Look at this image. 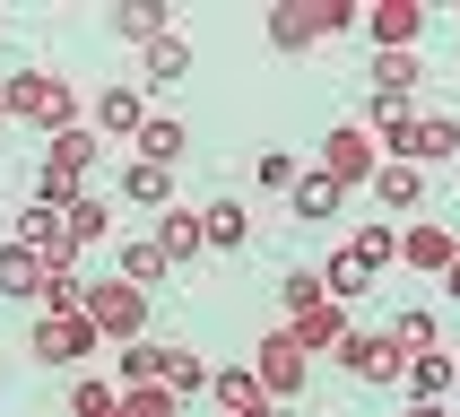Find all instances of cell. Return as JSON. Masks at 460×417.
Masks as SVG:
<instances>
[{"mask_svg": "<svg viewBox=\"0 0 460 417\" xmlns=\"http://www.w3.org/2000/svg\"><path fill=\"white\" fill-rule=\"evenodd\" d=\"M365 130H374V148L391 156V165H452L460 156V122L452 113H409V104H374L365 113Z\"/></svg>", "mask_w": 460, "mask_h": 417, "instance_id": "6da1fadb", "label": "cell"}, {"mask_svg": "<svg viewBox=\"0 0 460 417\" xmlns=\"http://www.w3.org/2000/svg\"><path fill=\"white\" fill-rule=\"evenodd\" d=\"M87 322H96V339H148V287H130L122 270H96L87 279Z\"/></svg>", "mask_w": 460, "mask_h": 417, "instance_id": "7a4b0ae2", "label": "cell"}, {"mask_svg": "<svg viewBox=\"0 0 460 417\" xmlns=\"http://www.w3.org/2000/svg\"><path fill=\"white\" fill-rule=\"evenodd\" d=\"M0 96H9V122H35V130H52V139H61V130H78V96H70L52 70H18Z\"/></svg>", "mask_w": 460, "mask_h": 417, "instance_id": "3957f363", "label": "cell"}, {"mask_svg": "<svg viewBox=\"0 0 460 417\" xmlns=\"http://www.w3.org/2000/svg\"><path fill=\"white\" fill-rule=\"evenodd\" d=\"M305 374H313V357H305V339H296V331H287V322H279V331L261 339V357H252V383L270 391V400H279V409H296V400H305Z\"/></svg>", "mask_w": 460, "mask_h": 417, "instance_id": "277c9868", "label": "cell"}, {"mask_svg": "<svg viewBox=\"0 0 460 417\" xmlns=\"http://www.w3.org/2000/svg\"><path fill=\"white\" fill-rule=\"evenodd\" d=\"M339 365H348L357 383H374V391L409 383V357H400V339H391V331H348V339H339Z\"/></svg>", "mask_w": 460, "mask_h": 417, "instance_id": "5b68a950", "label": "cell"}, {"mask_svg": "<svg viewBox=\"0 0 460 417\" xmlns=\"http://www.w3.org/2000/svg\"><path fill=\"white\" fill-rule=\"evenodd\" d=\"M322 174L348 182V191H357V182H374V174H383V148H374V130H365V122H339L331 139H322Z\"/></svg>", "mask_w": 460, "mask_h": 417, "instance_id": "8992f818", "label": "cell"}, {"mask_svg": "<svg viewBox=\"0 0 460 417\" xmlns=\"http://www.w3.org/2000/svg\"><path fill=\"white\" fill-rule=\"evenodd\" d=\"M452 261H460V235H452V226H435V217H409V226H400V270L443 279Z\"/></svg>", "mask_w": 460, "mask_h": 417, "instance_id": "52a82bcc", "label": "cell"}, {"mask_svg": "<svg viewBox=\"0 0 460 417\" xmlns=\"http://www.w3.org/2000/svg\"><path fill=\"white\" fill-rule=\"evenodd\" d=\"M35 357L44 365H87L96 357V322H87V313H44V322H35Z\"/></svg>", "mask_w": 460, "mask_h": 417, "instance_id": "ba28073f", "label": "cell"}, {"mask_svg": "<svg viewBox=\"0 0 460 417\" xmlns=\"http://www.w3.org/2000/svg\"><path fill=\"white\" fill-rule=\"evenodd\" d=\"M156 253H165V270H191V261L208 253V235H200V208L174 200L165 217H156Z\"/></svg>", "mask_w": 460, "mask_h": 417, "instance_id": "9c48e42d", "label": "cell"}, {"mask_svg": "<svg viewBox=\"0 0 460 417\" xmlns=\"http://www.w3.org/2000/svg\"><path fill=\"white\" fill-rule=\"evenodd\" d=\"M208 400H217L226 417H287L279 400L252 383V365H226V374H208Z\"/></svg>", "mask_w": 460, "mask_h": 417, "instance_id": "30bf717a", "label": "cell"}, {"mask_svg": "<svg viewBox=\"0 0 460 417\" xmlns=\"http://www.w3.org/2000/svg\"><path fill=\"white\" fill-rule=\"evenodd\" d=\"M409 409H443V391H460V374H452V348H426V357H409Z\"/></svg>", "mask_w": 460, "mask_h": 417, "instance_id": "8fae6325", "label": "cell"}, {"mask_svg": "<svg viewBox=\"0 0 460 417\" xmlns=\"http://www.w3.org/2000/svg\"><path fill=\"white\" fill-rule=\"evenodd\" d=\"M365 26H374V44H383V52H417L426 9H417V0H374V9H365Z\"/></svg>", "mask_w": 460, "mask_h": 417, "instance_id": "7c38bea8", "label": "cell"}, {"mask_svg": "<svg viewBox=\"0 0 460 417\" xmlns=\"http://www.w3.org/2000/svg\"><path fill=\"white\" fill-rule=\"evenodd\" d=\"M61 235H70V253L87 261V253L104 244V235H113V200H96V191H78V200L61 208Z\"/></svg>", "mask_w": 460, "mask_h": 417, "instance_id": "4fadbf2b", "label": "cell"}, {"mask_svg": "<svg viewBox=\"0 0 460 417\" xmlns=\"http://www.w3.org/2000/svg\"><path fill=\"white\" fill-rule=\"evenodd\" d=\"M322 35H331V26H322V0H279V9H270V44L279 52H305V44H322Z\"/></svg>", "mask_w": 460, "mask_h": 417, "instance_id": "5bb4252c", "label": "cell"}, {"mask_svg": "<svg viewBox=\"0 0 460 417\" xmlns=\"http://www.w3.org/2000/svg\"><path fill=\"white\" fill-rule=\"evenodd\" d=\"M122 200H139V208H156V217H165V208L182 200V191H174V165H148V156H130V165H122Z\"/></svg>", "mask_w": 460, "mask_h": 417, "instance_id": "9a60e30c", "label": "cell"}, {"mask_svg": "<svg viewBox=\"0 0 460 417\" xmlns=\"http://www.w3.org/2000/svg\"><path fill=\"white\" fill-rule=\"evenodd\" d=\"M339 200H348V182H331L322 165H313V174H296V191H287V208H296L305 226H331V217H339Z\"/></svg>", "mask_w": 460, "mask_h": 417, "instance_id": "2e32d148", "label": "cell"}, {"mask_svg": "<svg viewBox=\"0 0 460 417\" xmlns=\"http://www.w3.org/2000/svg\"><path fill=\"white\" fill-rule=\"evenodd\" d=\"M139 122H148V96L139 87H104L96 96V139H139Z\"/></svg>", "mask_w": 460, "mask_h": 417, "instance_id": "e0dca14e", "label": "cell"}, {"mask_svg": "<svg viewBox=\"0 0 460 417\" xmlns=\"http://www.w3.org/2000/svg\"><path fill=\"white\" fill-rule=\"evenodd\" d=\"M374 208H391V217H417V208H426V174L383 156V174H374Z\"/></svg>", "mask_w": 460, "mask_h": 417, "instance_id": "ac0fdd59", "label": "cell"}, {"mask_svg": "<svg viewBox=\"0 0 460 417\" xmlns=\"http://www.w3.org/2000/svg\"><path fill=\"white\" fill-rule=\"evenodd\" d=\"M200 235H208V253H243V244H252V208H243V200H208L200 208Z\"/></svg>", "mask_w": 460, "mask_h": 417, "instance_id": "d6986e66", "label": "cell"}, {"mask_svg": "<svg viewBox=\"0 0 460 417\" xmlns=\"http://www.w3.org/2000/svg\"><path fill=\"white\" fill-rule=\"evenodd\" d=\"M139 156H148V165H182V156H191V122L148 113V122H139Z\"/></svg>", "mask_w": 460, "mask_h": 417, "instance_id": "ffe728a7", "label": "cell"}, {"mask_svg": "<svg viewBox=\"0 0 460 417\" xmlns=\"http://www.w3.org/2000/svg\"><path fill=\"white\" fill-rule=\"evenodd\" d=\"M18 244H26V253H44V261H61V253H70V235H61V208L26 200V208H18Z\"/></svg>", "mask_w": 460, "mask_h": 417, "instance_id": "44dd1931", "label": "cell"}, {"mask_svg": "<svg viewBox=\"0 0 460 417\" xmlns=\"http://www.w3.org/2000/svg\"><path fill=\"white\" fill-rule=\"evenodd\" d=\"M417 52H374V104H409L417 96Z\"/></svg>", "mask_w": 460, "mask_h": 417, "instance_id": "7402d4cb", "label": "cell"}, {"mask_svg": "<svg viewBox=\"0 0 460 417\" xmlns=\"http://www.w3.org/2000/svg\"><path fill=\"white\" fill-rule=\"evenodd\" d=\"M287 331L305 339V357H339V339L357 331V322H348V305H322V313H305V322H287Z\"/></svg>", "mask_w": 460, "mask_h": 417, "instance_id": "603a6c76", "label": "cell"}, {"mask_svg": "<svg viewBox=\"0 0 460 417\" xmlns=\"http://www.w3.org/2000/svg\"><path fill=\"white\" fill-rule=\"evenodd\" d=\"M0 296H44V253H26L18 235L0 244Z\"/></svg>", "mask_w": 460, "mask_h": 417, "instance_id": "cb8c5ba5", "label": "cell"}, {"mask_svg": "<svg viewBox=\"0 0 460 417\" xmlns=\"http://www.w3.org/2000/svg\"><path fill=\"white\" fill-rule=\"evenodd\" d=\"M383 331L400 339V357H426V348H443V322H435V313H426V305H409V313H391Z\"/></svg>", "mask_w": 460, "mask_h": 417, "instance_id": "d4e9b609", "label": "cell"}, {"mask_svg": "<svg viewBox=\"0 0 460 417\" xmlns=\"http://www.w3.org/2000/svg\"><path fill=\"white\" fill-rule=\"evenodd\" d=\"M139 70H148V87H174V78L191 70V44H182L174 26H165V35H156V44L139 52Z\"/></svg>", "mask_w": 460, "mask_h": 417, "instance_id": "484cf974", "label": "cell"}, {"mask_svg": "<svg viewBox=\"0 0 460 417\" xmlns=\"http://www.w3.org/2000/svg\"><path fill=\"white\" fill-rule=\"evenodd\" d=\"M322 287H331V305H357L365 287H374V270H365V261L348 253V244H339V253L322 261Z\"/></svg>", "mask_w": 460, "mask_h": 417, "instance_id": "4316f807", "label": "cell"}, {"mask_svg": "<svg viewBox=\"0 0 460 417\" xmlns=\"http://www.w3.org/2000/svg\"><path fill=\"white\" fill-rule=\"evenodd\" d=\"M348 253H357L365 270H374V279H383L391 261H400V226H383V217H374V226H357V235H348Z\"/></svg>", "mask_w": 460, "mask_h": 417, "instance_id": "83f0119b", "label": "cell"}, {"mask_svg": "<svg viewBox=\"0 0 460 417\" xmlns=\"http://www.w3.org/2000/svg\"><path fill=\"white\" fill-rule=\"evenodd\" d=\"M70 417H122V383H104V374H78V383H70Z\"/></svg>", "mask_w": 460, "mask_h": 417, "instance_id": "f1b7e54d", "label": "cell"}, {"mask_svg": "<svg viewBox=\"0 0 460 417\" xmlns=\"http://www.w3.org/2000/svg\"><path fill=\"white\" fill-rule=\"evenodd\" d=\"M279 305H287V322H305V313H322V305H331V287H322V270H287Z\"/></svg>", "mask_w": 460, "mask_h": 417, "instance_id": "f546056e", "label": "cell"}, {"mask_svg": "<svg viewBox=\"0 0 460 417\" xmlns=\"http://www.w3.org/2000/svg\"><path fill=\"white\" fill-rule=\"evenodd\" d=\"M139 383H165V339H130L122 348V391H139Z\"/></svg>", "mask_w": 460, "mask_h": 417, "instance_id": "4dcf8cb0", "label": "cell"}, {"mask_svg": "<svg viewBox=\"0 0 460 417\" xmlns=\"http://www.w3.org/2000/svg\"><path fill=\"white\" fill-rule=\"evenodd\" d=\"M165 391H174V400H200L208 391V365L191 357V348H174V339H165Z\"/></svg>", "mask_w": 460, "mask_h": 417, "instance_id": "1f68e13d", "label": "cell"}, {"mask_svg": "<svg viewBox=\"0 0 460 417\" xmlns=\"http://www.w3.org/2000/svg\"><path fill=\"white\" fill-rule=\"evenodd\" d=\"M122 279H130V287H156V279H165V253H156V235L122 244Z\"/></svg>", "mask_w": 460, "mask_h": 417, "instance_id": "d6a6232c", "label": "cell"}, {"mask_svg": "<svg viewBox=\"0 0 460 417\" xmlns=\"http://www.w3.org/2000/svg\"><path fill=\"white\" fill-rule=\"evenodd\" d=\"M96 165V130H61L52 139V174H87Z\"/></svg>", "mask_w": 460, "mask_h": 417, "instance_id": "836d02e7", "label": "cell"}, {"mask_svg": "<svg viewBox=\"0 0 460 417\" xmlns=\"http://www.w3.org/2000/svg\"><path fill=\"white\" fill-rule=\"evenodd\" d=\"M174 409H182V400H174L165 383H139V391H122V417H174Z\"/></svg>", "mask_w": 460, "mask_h": 417, "instance_id": "e575fe53", "label": "cell"}, {"mask_svg": "<svg viewBox=\"0 0 460 417\" xmlns=\"http://www.w3.org/2000/svg\"><path fill=\"white\" fill-rule=\"evenodd\" d=\"M252 182H261V191H296V156H287V148H270V156L252 165Z\"/></svg>", "mask_w": 460, "mask_h": 417, "instance_id": "d590c367", "label": "cell"}, {"mask_svg": "<svg viewBox=\"0 0 460 417\" xmlns=\"http://www.w3.org/2000/svg\"><path fill=\"white\" fill-rule=\"evenodd\" d=\"M78 191H87V182H78V174H52V165H44V174H35V200H44V208H70Z\"/></svg>", "mask_w": 460, "mask_h": 417, "instance_id": "8d00e7d4", "label": "cell"}, {"mask_svg": "<svg viewBox=\"0 0 460 417\" xmlns=\"http://www.w3.org/2000/svg\"><path fill=\"white\" fill-rule=\"evenodd\" d=\"M443 296H452V305H460V261H452V270H443Z\"/></svg>", "mask_w": 460, "mask_h": 417, "instance_id": "74e56055", "label": "cell"}, {"mask_svg": "<svg viewBox=\"0 0 460 417\" xmlns=\"http://www.w3.org/2000/svg\"><path fill=\"white\" fill-rule=\"evenodd\" d=\"M400 417H452V409H400Z\"/></svg>", "mask_w": 460, "mask_h": 417, "instance_id": "f35d334b", "label": "cell"}, {"mask_svg": "<svg viewBox=\"0 0 460 417\" xmlns=\"http://www.w3.org/2000/svg\"><path fill=\"white\" fill-rule=\"evenodd\" d=\"M0 130H9V96H0Z\"/></svg>", "mask_w": 460, "mask_h": 417, "instance_id": "ab89813d", "label": "cell"}, {"mask_svg": "<svg viewBox=\"0 0 460 417\" xmlns=\"http://www.w3.org/2000/svg\"><path fill=\"white\" fill-rule=\"evenodd\" d=\"M452 374H460V357H452Z\"/></svg>", "mask_w": 460, "mask_h": 417, "instance_id": "60d3db41", "label": "cell"}]
</instances>
